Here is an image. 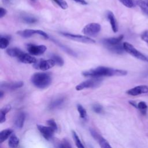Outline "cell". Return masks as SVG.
I'll return each mask as SVG.
<instances>
[{
	"label": "cell",
	"mask_w": 148,
	"mask_h": 148,
	"mask_svg": "<svg viewBox=\"0 0 148 148\" xmlns=\"http://www.w3.org/2000/svg\"><path fill=\"white\" fill-rule=\"evenodd\" d=\"M127 74L125 70H119L105 67H98L94 69L84 71L82 75L86 77L89 78H101L103 76H122Z\"/></svg>",
	"instance_id": "obj_1"
},
{
	"label": "cell",
	"mask_w": 148,
	"mask_h": 148,
	"mask_svg": "<svg viewBox=\"0 0 148 148\" xmlns=\"http://www.w3.org/2000/svg\"><path fill=\"white\" fill-rule=\"evenodd\" d=\"M31 81L35 87L39 89H45L51 85L52 78L48 73L38 72L31 76Z\"/></svg>",
	"instance_id": "obj_2"
},
{
	"label": "cell",
	"mask_w": 148,
	"mask_h": 148,
	"mask_svg": "<svg viewBox=\"0 0 148 148\" xmlns=\"http://www.w3.org/2000/svg\"><path fill=\"white\" fill-rule=\"evenodd\" d=\"M123 45L125 51L131 54V56L141 61L148 62V57L144 55V54H142L139 51H138L137 49H135L133 45L128 42H124Z\"/></svg>",
	"instance_id": "obj_3"
},
{
	"label": "cell",
	"mask_w": 148,
	"mask_h": 148,
	"mask_svg": "<svg viewBox=\"0 0 148 148\" xmlns=\"http://www.w3.org/2000/svg\"><path fill=\"white\" fill-rule=\"evenodd\" d=\"M101 82L102 79L101 78H92L76 86L75 89L77 91H80L87 88L96 87L101 84Z\"/></svg>",
	"instance_id": "obj_4"
},
{
	"label": "cell",
	"mask_w": 148,
	"mask_h": 148,
	"mask_svg": "<svg viewBox=\"0 0 148 148\" xmlns=\"http://www.w3.org/2000/svg\"><path fill=\"white\" fill-rule=\"evenodd\" d=\"M61 34L63 35V36L65 37L66 38H69L75 41L85 43V44H93L95 43V40L94 39H93L92 38H89L88 37L83 36L81 35H77V34H71V33L68 32H61Z\"/></svg>",
	"instance_id": "obj_5"
},
{
	"label": "cell",
	"mask_w": 148,
	"mask_h": 148,
	"mask_svg": "<svg viewBox=\"0 0 148 148\" xmlns=\"http://www.w3.org/2000/svg\"><path fill=\"white\" fill-rule=\"evenodd\" d=\"M101 27L100 24L91 23L87 24L83 29V33L87 36H94L98 34L101 31Z\"/></svg>",
	"instance_id": "obj_6"
},
{
	"label": "cell",
	"mask_w": 148,
	"mask_h": 148,
	"mask_svg": "<svg viewBox=\"0 0 148 148\" xmlns=\"http://www.w3.org/2000/svg\"><path fill=\"white\" fill-rule=\"evenodd\" d=\"M56 65V63L53 59L49 60H40L34 64V68L37 70H40L42 71H46L49 70Z\"/></svg>",
	"instance_id": "obj_7"
},
{
	"label": "cell",
	"mask_w": 148,
	"mask_h": 148,
	"mask_svg": "<svg viewBox=\"0 0 148 148\" xmlns=\"http://www.w3.org/2000/svg\"><path fill=\"white\" fill-rule=\"evenodd\" d=\"M17 34L23 38H30L35 34H38L42 37H44L45 39H48L49 38V35L46 32L39 30L26 29L19 31L17 32Z\"/></svg>",
	"instance_id": "obj_8"
},
{
	"label": "cell",
	"mask_w": 148,
	"mask_h": 148,
	"mask_svg": "<svg viewBox=\"0 0 148 148\" xmlns=\"http://www.w3.org/2000/svg\"><path fill=\"white\" fill-rule=\"evenodd\" d=\"M27 49L31 55L39 56L45 53L46 51L47 47L43 45H35L34 44H27Z\"/></svg>",
	"instance_id": "obj_9"
},
{
	"label": "cell",
	"mask_w": 148,
	"mask_h": 148,
	"mask_svg": "<svg viewBox=\"0 0 148 148\" xmlns=\"http://www.w3.org/2000/svg\"><path fill=\"white\" fill-rule=\"evenodd\" d=\"M38 130L41 133L43 137L47 141L51 140L53 137L54 134L56 132V130L51 126H45L40 125H37Z\"/></svg>",
	"instance_id": "obj_10"
},
{
	"label": "cell",
	"mask_w": 148,
	"mask_h": 148,
	"mask_svg": "<svg viewBox=\"0 0 148 148\" xmlns=\"http://www.w3.org/2000/svg\"><path fill=\"white\" fill-rule=\"evenodd\" d=\"M148 93V86L147 85H139L134 87L128 90L127 92V94L132 95V96H137L143 94Z\"/></svg>",
	"instance_id": "obj_11"
},
{
	"label": "cell",
	"mask_w": 148,
	"mask_h": 148,
	"mask_svg": "<svg viewBox=\"0 0 148 148\" xmlns=\"http://www.w3.org/2000/svg\"><path fill=\"white\" fill-rule=\"evenodd\" d=\"M90 132L92 137L99 143L100 146L103 148H107V147H111V145H109V142L103 138L102 136L100 135L94 129H90Z\"/></svg>",
	"instance_id": "obj_12"
},
{
	"label": "cell",
	"mask_w": 148,
	"mask_h": 148,
	"mask_svg": "<svg viewBox=\"0 0 148 148\" xmlns=\"http://www.w3.org/2000/svg\"><path fill=\"white\" fill-rule=\"evenodd\" d=\"M23 85L24 83L23 82H14L8 83L5 82L4 83H1V88H4L6 90H14L23 87Z\"/></svg>",
	"instance_id": "obj_13"
},
{
	"label": "cell",
	"mask_w": 148,
	"mask_h": 148,
	"mask_svg": "<svg viewBox=\"0 0 148 148\" xmlns=\"http://www.w3.org/2000/svg\"><path fill=\"white\" fill-rule=\"evenodd\" d=\"M18 59L21 63L24 64H35L38 61L34 56H31L24 52H23Z\"/></svg>",
	"instance_id": "obj_14"
},
{
	"label": "cell",
	"mask_w": 148,
	"mask_h": 148,
	"mask_svg": "<svg viewBox=\"0 0 148 148\" xmlns=\"http://www.w3.org/2000/svg\"><path fill=\"white\" fill-rule=\"evenodd\" d=\"M124 38L123 35H121L118 37H113L106 38L103 40V43L105 46H108V45H114L121 43V40H123Z\"/></svg>",
	"instance_id": "obj_15"
},
{
	"label": "cell",
	"mask_w": 148,
	"mask_h": 148,
	"mask_svg": "<svg viewBox=\"0 0 148 148\" xmlns=\"http://www.w3.org/2000/svg\"><path fill=\"white\" fill-rule=\"evenodd\" d=\"M106 16L109 23H110V24L111 26L112 29L113 30V31L114 32H117L118 31V25L113 13L111 11H108V13H107Z\"/></svg>",
	"instance_id": "obj_16"
},
{
	"label": "cell",
	"mask_w": 148,
	"mask_h": 148,
	"mask_svg": "<svg viewBox=\"0 0 148 148\" xmlns=\"http://www.w3.org/2000/svg\"><path fill=\"white\" fill-rule=\"evenodd\" d=\"M26 117V115L25 112H19L15 119V124L16 127L19 128V129H21V128H23L24 124Z\"/></svg>",
	"instance_id": "obj_17"
},
{
	"label": "cell",
	"mask_w": 148,
	"mask_h": 148,
	"mask_svg": "<svg viewBox=\"0 0 148 148\" xmlns=\"http://www.w3.org/2000/svg\"><path fill=\"white\" fill-rule=\"evenodd\" d=\"M108 49L109 51L114 52L115 53L118 54H122L124 52H126L125 49H124L123 45H121L120 43L119 44L114 45H108V46H105Z\"/></svg>",
	"instance_id": "obj_18"
},
{
	"label": "cell",
	"mask_w": 148,
	"mask_h": 148,
	"mask_svg": "<svg viewBox=\"0 0 148 148\" xmlns=\"http://www.w3.org/2000/svg\"><path fill=\"white\" fill-rule=\"evenodd\" d=\"M23 53V52L21 49L18 48V47H12V48L8 49L6 51V53L9 56L12 57H17V58H18Z\"/></svg>",
	"instance_id": "obj_19"
},
{
	"label": "cell",
	"mask_w": 148,
	"mask_h": 148,
	"mask_svg": "<svg viewBox=\"0 0 148 148\" xmlns=\"http://www.w3.org/2000/svg\"><path fill=\"white\" fill-rule=\"evenodd\" d=\"M13 133V130L11 128H7V129L2 130L0 133V144H2L5 141L8 139L9 136L12 135Z\"/></svg>",
	"instance_id": "obj_20"
},
{
	"label": "cell",
	"mask_w": 148,
	"mask_h": 148,
	"mask_svg": "<svg viewBox=\"0 0 148 148\" xmlns=\"http://www.w3.org/2000/svg\"><path fill=\"white\" fill-rule=\"evenodd\" d=\"M11 110V105L5 106L1 109V112H0V123L2 124L6 121V114Z\"/></svg>",
	"instance_id": "obj_21"
},
{
	"label": "cell",
	"mask_w": 148,
	"mask_h": 148,
	"mask_svg": "<svg viewBox=\"0 0 148 148\" xmlns=\"http://www.w3.org/2000/svg\"><path fill=\"white\" fill-rule=\"evenodd\" d=\"M11 37L9 36H2L1 35L0 38V48L1 49H4L6 48L10 42Z\"/></svg>",
	"instance_id": "obj_22"
},
{
	"label": "cell",
	"mask_w": 148,
	"mask_h": 148,
	"mask_svg": "<svg viewBox=\"0 0 148 148\" xmlns=\"http://www.w3.org/2000/svg\"><path fill=\"white\" fill-rule=\"evenodd\" d=\"M64 98H57L54 101L51 102L50 104L49 108L50 109H54L57 108V107L61 106L62 104L64 103Z\"/></svg>",
	"instance_id": "obj_23"
},
{
	"label": "cell",
	"mask_w": 148,
	"mask_h": 148,
	"mask_svg": "<svg viewBox=\"0 0 148 148\" xmlns=\"http://www.w3.org/2000/svg\"><path fill=\"white\" fill-rule=\"evenodd\" d=\"M19 144V139L15 135L12 134L11 135L8 141V145L11 147H16Z\"/></svg>",
	"instance_id": "obj_24"
},
{
	"label": "cell",
	"mask_w": 148,
	"mask_h": 148,
	"mask_svg": "<svg viewBox=\"0 0 148 148\" xmlns=\"http://www.w3.org/2000/svg\"><path fill=\"white\" fill-rule=\"evenodd\" d=\"M136 4L140 7L143 12L148 16V6L146 1H144V0H136Z\"/></svg>",
	"instance_id": "obj_25"
},
{
	"label": "cell",
	"mask_w": 148,
	"mask_h": 148,
	"mask_svg": "<svg viewBox=\"0 0 148 148\" xmlns=\"http://www.w3.org/2000/svg\"><path fill=\"white\" fill-rule=\"evenodd\" d=\"M137 108L142 114H146L147 110V105L144 101H141L137 104Z\"/></svg>",
	"instance_id": "obj_26"
},
{
	"label": "cell",
	"mask_w": 148,
	"mask_h": 148,
	"mask_svg": "<svg viewBox=\"0 0 148 148\" xmlns=\"http://www.w3.org/2000/svg\"><path fill=\"white\" fill-rule=\"evenodd\" d=\"M22 20L23 22L27 24H34L37 22L38 19L33 16H24L22 18Z\"/></svg>",
	"instance_id": "obj_27"
},
{
	"label": "cell",
	"mask_w": 148,
	"mask_h": 148,
	"mask_svg": "<svg viewBox=\"0 0 148 148\" xmlns=\"http://www.w3.org/2000/svg\"><path fill=\"white\" fill-rule=\"evenodd\" d=\"M119 1L125 6L129 8H133L135 6V4H137L135 0H119Z\"/></svg>",
	"instance_id": "obj_28"
},
{
	"label": "cell",
	"mask_w": 148,
	"mask_h": 148,
	"mask_svg": "<svg viewBox=\"0 0 148 148\" xmlns=\"http://www.w3.org/2000/svg\"><path fill=\"white\" fill-rule=\"evenodd\" d=\"M72 136H73V139L74 141H75L76 146L79 148H84V146H83V145L82 144V142L80 141L79 138L77 134L76 133L75 131H72Z\"/></svg>",
	"instance_id": "obj_29"
},
{
	"label": "cell",
	"mask_w": 148,
	"mask_h": 148,
	"mask_svg": "<svg viewBox=\"0 0 148 148\" xmlns=\"http://www.w3.org/2000/svg\"><path fill=\"white\" fill-rule=\"evenodd\" d=\"M52 59H53L56 63V65L58 66H63L64 65V60L60 56L56 54H53L52 56Z\"/></svg>",
	"instance_id": "obj_30"
},
{
	"label": "cell",
	"mask_w": 148,
	"mask_h": 148,
	"mask_svg": "<svg viewBox=\"0 0 148 148\" xmlns=\"http://www.w3.org/2000/svg\"><path fill=\"white\" fill-rule=\"evenodd\" d=\"M77 109L79 113L80 116L81 118L85 119L87 116V112L86 109L83 108V107L80 104L77 105Z\"/></svg>",
	"instance_id": "obj_31"
},
{
	"label": "cell",
	"mask_w": 148,
	"mask_h": 148,
	"mask_svg": "<svg viewBox=\"0 0 148 148\" xmlns=\"http://www.w3.org/2000/svg\"><path fill=\"white\" fill-rule=\"evenodd\" d=\"M53 1L55 2L61 9H66L68 8V4L67 3V2L64 1V0H53Z\"/></svg>",
	"instance_id": "obj_32"
},
{
	"label": "cell",
	"mask_w": 148,
	"mask_h": 148,
	"mask_svg": "<svg viewBox=\"0 0 148 148\" xmlns=\"http://www.w3.org/2000/svg\"><path fill=\"white\" fill-rule=\"evenodd\" d=\"M93 110L97 113H101L103 111V108L100 104H96L93 106Z\"/></svg>",
	"instance_id": "obj_33"
},
{
	"label": "cell",
	"mask_w": 148,
	"mask_h": 148,
	"mask_svg": "<svg viewBox=\"0 0 148 148\" xmlns=\"http://www.w3.org/2000/svg\"><path fill=\"white\" fill-rule=\"evenodd\" d=\"M59 147H71L72 146L70 145V143L69 142L67 139H64L60 145L58 146Z\"/></svg>",
	"instance_id": "obj_34"
},
{
	"label": "cell",
	"mask_w": 148,
	"mask_h": 148,
	"mask_svg": "<svg viewBox=\"0 0 148 148\" xmlns=\"http://www.w3.org/2000/svg\"><path fill=\"white\" fill-rule=\"evenodd\" d=\"M47 125H48L49 126H51L53 128H54V130L56 131L58 129V127H57V125L56 123L55 122V121H54L53 119H49L47 121Z\"/></svg>",
	"instance_id": "obj_35"
},
{
	"label": "cell",
	"mask_w": 148,
	"mask_h": 148,
	"mask_svg": "<svg viewBox=\"0 0 148 148\" xmlns=\"http://www.w3.org/2000/svg\"><path fill=\"white\" fill-rule=\"evenodd\" d=\"M141 38L143 40L148 44V30L145 31L141 35Z\"/></svg>",
	"instance_id": "obj_36"
},
{
	"label": "cell",
	"mask_w": 148,
	"mask_h": 148,
	"mask_svg": "<svg viewBox=\"0 0 148 148\" xmlns=\"http://www.w3.org/2000/svg\"><path fill=\"white\" fill-rule=\"evenodd\" d=\"M6 13H7L6 9L3 8H0V18L2 19V18L4 17V16L6 15Z\"/></svg>",
	"instance_id": "obj_37"
},
{
	"label": "cell",
	"mask_w": 148,
	"mask_h": 148,
	"mask_svg": "<svg viewBox=\"0 0 148 148\" xmlns=\"http://www.w3.org/2000/svg\"><path fill=\"white\" fill-rule=\"evenodd\" d=\"M73 1L82 5H87V2L85 0H73Z\"/></svg>",
	"instance_id": "obj_38"
},
{
	"label": "cell",
	"mask_w": 148,
	"mask_h": 148,
	"mask_svg": "<svg viewBox=\"0 0 148 148\" xmlns=\"http://www.w3.org/2000/svg\"><path fill=\"white\" fill-rule=\"evenodd\" d=\"M129 102L131 105H133V106H134L135 108H137V104L136 103L135 101H129Z\"/></svg>",
	"instance_id": "obj_39"
},
{
	"label": "cell",
	"mask_w": 148,
	"mask_h": 148,
	"mask_svg": "<svg viewBox=\"0 0 148 148\" xmlns=\"http://www.w3.org/2000/svg\"><path fill=\"white\" fill-rule=\"evenodd\" d=\"M4 97V92L1 90V92H0V97H1V98H2Z\"/></svg>",
	"instance_id": "obj_40"
},
{
	"label": "cell",
	"mask_w": 148,
	"mask_h": 148,
	"mask_svg": "<svg viewBox=\"0 0 148 148\" xmlns=\"http://www.w3.org/2000/svg\"><path fill=\"white\" fill-rule=\"evenodd\" d=\"M2 1H3L5 4H8L9 0H2Z\"/></svg>",
	"instance_id": "obj_41"
},
{
	"label": "cell",
	"mask_w": 148,
	"mask_h": 148,
	"mask_svg": "<svg viewBox=\"0 0 148 148\" xmlns=\"http://www.w3.org/2000/svg\"><path fill=\"white\" fill-rule=\"evenodd\" d=\"M31 1H32V2H35V1H36V0H31Z\"/></svg>",
	"instance_id": "obj_42"
},
{
	"label": "cell",
	"mask_w": 148,
	"mask_h": 148,
	"mask_svg": "<svg viewBox=\"0 0 148 148\" xmlns=\"http://www.w3.org/2000/svg\"><path fill=\"white\" fill-rule=\"evenodd\" d=\"M146 4H147V6H148V1H146Z\"/></svg>",
	"instance_id": "obj_43"
}]
</instances>
